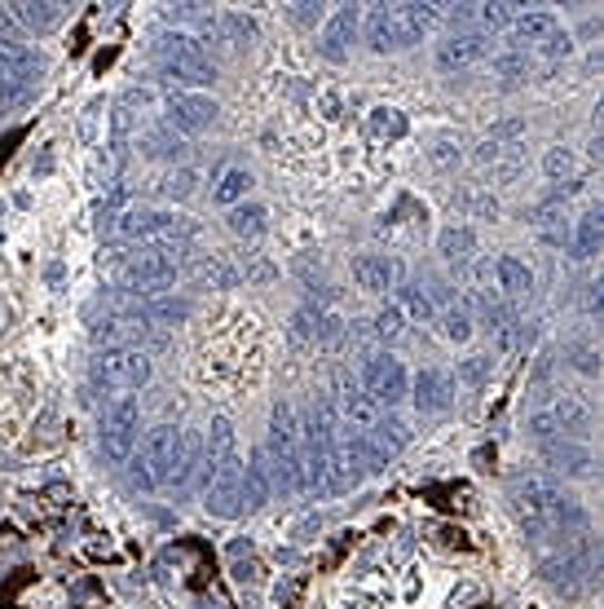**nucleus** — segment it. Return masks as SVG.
<instances>
[{"label": "nucleus", "mask_w": 604, "mask_h": 609, "mask_svg": "<svg viewBox=\"0 0 604 609\" xmlns=\"http://www.w3.org/2000/svg\"><path fill=\"white\" fill-rule=\"evenodd\" d=\"M247 190H251V173L239 168V164H226V168L212 177V204H221V208L247 204Z\"/></svg>", "instance_id": "obj_24"}, {"label": "nucleus", "mask_w": 604, "mask_h": 609, "mask_svg": "<svg viewBox=\"0 0 604 609\" xmlns=\"http://www.w3.org/2000/svg\"><path fill=\"white\" fill-rule=\"evenodd\" d=\"M221 31H226V36H230V40L242 49V45L256 36V22H251V18H242V13H226V18H221Z\"/></svg>", "instance_id": "obj_43"}, {"label": "nucleus", "mask_w": 604, "mask_h": 609, "mask_svg": "<svg viewBox=\"0 0 604 609\" xmlns=\"http://www.w3.org/2000/svg\"><path fill=\"white\" fill-rule=\"evenodd\" d=\"M525 429H529V438L538 442V446H547V442H561L565 433H561V424H556V415L547 411V406H538V411H529V420H525Z\"/></svg>", "instance_id": "obj_38"}, {"label": "nucleus", "mask_w": 604, "mask_h": 609, "mask_svg": "<svg viewBox=\"0 0 604 609\" xmlns=\"http://www.w3.org/2000/svg\"><path fill=\"white\" fill-rule=\"evenodd\" d=\"M516 9H521V4H498V0H489V4H473V22H482V27H489V31H507L512 18H516Z\"/></svg>", "instance_id": "obj_37"}, {"label": "nucleus", "mask_w": 604, "mask_h": 609, "mask_svg": "<svg viewBox=\"0 0 604 609\" xmlns=\"http://www.w3.org/2000/svg\"><path fill=\"white\" fill-rule=\"evenodd\" d=\"M410 393H415V411H419V415H442V411L455 402V380H450L446 371H437V366H424V371L415 375Z\"/></svg>", "instance_id": "obj_16"}, {"label": "nucleus", "mask_w": 604, "mask_h": 609, "mask_svg": "<svg viewBox=\"0 0 604 609\" xmlns=\"http://www.w3.org/2000/svg\"><path fill=\"white\" fill-rule=\"evenodd\" d=\"M269 494H274L269 460H265V451H251V460H247V469H242V503H247V508H265Z\"/></svg>", "instance_id": "obj_22"}, {"label": "nucleus", "mask_w": 604, "mask_h": 609, "mask_svg": "<svg viewBox=\"0 0 604 609\" xmlns=\"http://www.w3.org/2000/svg\"><path fill=\"white\" fill-rule=\"evenodd\" d=\"M529 67H534V58L521 53V49H503V53H494V76H498V80H525Z\"/></svg>", "instance_id": "obj_36"}, {"label": "nucleus", "mask_w": 604, "mask_h": 609, "mask_svg": "<svg viewBox=\"0 0 604 609\" xmlns=\"http://www.w3.org/2000/svg\"><path fill=\"white\" fill-rule=\"evenodd\" d=\"M485 53H489L485 31H455V36H446V40L437 45L433 62H437L442 76H459V71H473Z\"/></svg>", "instance_id": "obj_13"}, {"label": "nucleus", "mask_w": 604, "mask_h": 609, "mask_svg": "<svg viewBox=\"0 0 604 609\" xmlns=\"http://www.w3.org/2000/svg\"><path fill=\"white\" fill-rule=\"evenodd\" d=\"M155 62H159V76L168 85H177L181 94L208 89L217 80V67L208 62L199 36H190V31H159L155 36Z\"/></svg>", "instance_id": "obj_3"}, {"label": "nucleus", "mask_w": 604, "mask_h": 609, "mask_svg": "<svg viewBox=\"0 0 604 609\" xmlns=\"http://www.w3.org/2000/svg\"><path fill=\"white\" fill-rule=\"evenodd\" d=\"M137 433H141V406L137 397H116L102 415V455L111 464H128L137 451Z\"/></svg>", "instance_id": "obj_8"}, {"label": "nucleus", "mask_w": 604, "mask_h": 609, "mask_svg": "<svg viewBox=\"0 0 604 609\" xmlns=\"http://www.w3.org/2000/svg\"><path fill=\"white\" fill-rule=\"evenodd\" d=\"M230 230L239 235V239H256L260 230H265V208L260 204H239V208H230Z\"/></svg>", "instance_id": "obj_35"}, {"label": "nucleus", "mask_w": 604, "mask_h": 609, "mask_svg": "<svg viewBox=\"0 0 604 609\" xmlns=\"http://www.w3.org/2000/svg\"><path fill=\"white\" fill-rule=\"evenodd\" d=\"M583 305H587V314H601V287H596V283L583 287Z\"/></svg>", "instance_id": "obj_47"}, {"label": "nucleus", "mask_w": 604, "mask_h": 609, "mask_svg": "<svg viewBox=\"0 0 604 609\" xmlns=\"http://www.w3.org/2000/svg\"><path fill=\"white\" fill-rule=\"evenodd\" d=\"M375 336H379L384 345H397V341L406 336V314H402L397 305L379 310V314H375Z\"/></svg>", "instance_id": "obj_39"}, {"label": "nucleus", "mask_w": 604, "mask_h": 609, "mask_svg": "<svg viewBox=\"0 0 604 609\" xmlns=\"http://www.w3.org/2000/svg\"><path fill=\"white\" fill-rule=\"evenodd\" d=\"M190 186H195V177L181 168V173H168L159 190H164V195H172V199H186V195H190Z\"/></svg>", "instance_id": "obj_44"}, {"label": "nucleus", "mask_w": 604, "mask_h": 609, "mask_svg": "<svg viewBox=\"0 0 604 609\" xmlns=\"http://www.w3.org/2000/svg\"><path fill=\"white\" fill-rule=\"evenodd\" d=\"M538 574H543V583H552V588H578V583H587L592 574H596V548H592V539H570L556 557H547L543 566H538Z\"/></svg>", "instance_id": "obj_10"}, {"label": "nucleus", "mask_w": 604, "mask_h": 609, "mask_svg": "<svg viewBox=\"0 0 604 609\" xmlns=\"http://www.w3.org/2000/svg\"><path fill=\"white\" fill-rule=\"evenodd\" d=\"M181 438H186V433H181V429H172V424L150 429L141 460H146V469H150L155 487H168V482H172V473H177V455H181Z\"/></svg>", "instance_id": "obj_14"}, {"label": "nucleus", "mask_w": 604, "mask_h": 609, "mask_svg": "<svg viewBox=\"0 0 604 609\" xmlns=\"http://www.w3.org/2000/svg\"><path fill=\"white\" fill-rule=\"evenodd\" d=\"M570 358H574L578 371H587V375H596V371H601V354H596L592 345H570Z\"/></svg>", "instance_id": "obj_45"}, {"label": "nucleus", "mask_w": 604, "mask_h": 609, "mask_svg": "<svg viewBox=\"0 0 604 609\" xmlns=\"http://www.w3.org/2000/svg\"><path fill=\"white\" fill-rule=\"evenodd\" d=\"M570 252H574V261H592L601 252V208L578 217V226L570 230Z\"/></svg>", "instance_id": "obj_28"}, {"label": "nucleus", "mask_w": 604, "mask_h": 609, "mask_svg": "<svg viewBox=\"0 0 604 609\" xmlns=\"http://www.w3.org/2000/svg\"><path fill=\"white\" fill-rule=\"evenodd\" d=\"M0 67H4V71H13L18 80L36 85V80L44 76V53H40L36 45H22V40L0 36Z\"/></svg>", "instance_id": "obj_19"}, {"label": "nucleus", "mask_w": 604, "mask_h": 609, "mask_svg": "<svg viewBox=\"0 0 604 609\" xmlns=\"http://www.w3.org/2000/svg\"><path fill=\"white\" fill-rule=\"evenodd\" d=\"M150 354L146 350H102L93 363H89V380L93 389H107V393H132L141 384H150Z\"/></svg>", "instance_id": "obj_7"}, {"label": "nucleus", "mask_w": 604, "mask_h": 609, "mask_svg": "<svg viewBox=\"0 0 604 609\" xmlns=\"http://www.w3.org/2000/svg\"><path fill=\"white\" fill-rule=\"evenodd\" d=\"M331 411H336L340 429H349V433H370V429L384 420V406L366 393L363 380H354V375H340L336 397H331Z\"/></svg>", "instance_id": "obj_11"}, {"label": "nucleus", "mask_w": 604, "mask_h": 609, "mask_svg": "<svg viewBox=\"0 0 604 609\" xmlns=\"http://www.w3.org/2000/svg\"><path fill=\"white\" fill-rule=\"evenodd\" d=\"M437 247H442V256H446L450 265H468V261L477 256V235H473L468 226H446Z\"/></svg>", "instance_id": "obj_30"}, {"label": "nucleus", "mask_w": 604, "mask_h": 609, "mask_svg": "<svg viewBox=\"0 0 604 609\" xmlns=\"http://www.w3.org/2000/svg\"><path fill=\"white\" fill-rule=\"evenodd\" d=\"M534 230H538V239L552 247H570V222H565V199H543L538 208H534Z\"/></svg>", "instance_id": "obj_20"}, {"label": "nucleus", "mask_w": 604, "mask_h": 609, "mask_svg": "<svg viewBox=\"0 0 604 609\" xmlns=\"http://www.w3.org/2000/svg\"><path fill=\"white\" fill-rule=\"evenodd\" d=\"M437 318H442V336H446L450 345H464V341L473 336V305H468V301H455V305L442 310Z\"/></svg>", "instance_id": "obj_32"}, {"label": "nucleus", "mask_w": 604, "mask_h": 609, "mask_svg": "<svg viewBox=\"0 0 604 609\" xmlns=\"http://www.w3.org/2000/svg\"><path fill=\"white\" fill-rule=\"evenodd\" d=\"M31 94H36V85H27V80H18L13 71H4V67H0V111L22 107Z\"/></svg>", "instance_id": "obj_40"}, {"label": "nucleus", "mask_w": 604, "mask_h": 609, "mask_svg": "<svg viewBox=\"0 0 604 609\" xmlns=\"http://www.w3.org/2000/svg\"><path fill=\"white\" fill-rule=\"evenodd\" d=\"M358 380H363V389L379 402V406H402L406 397H410V375H406V366L397 363L393 354H366L363 358V371H358Z\"/></svg>", "instance_id": "obj_9"}, {"label": "nucleus", "mask_w": 604, "mask_h": 609, "mask_svg": "<svg viewBox=\"0 0 604 609\" xmlns=\"http://www.w3.org/2000/svg\"><path fill=\"white\" fill-rule=\"evenodd\" d=\"M543 173H547L552 181H565V177H574V150H565V146H552V150L543 155Z\"/></svg>", "instance_id": "obj_41"}, {"label": "nucleus", "mask_w": 604, "mask_h": 609, "mask_svg": "<svg viewBox=\"0 0 604 609\" xmlns=\"http://www.w3.org/2000/svg\"><path fill=\"white\" fill-rule=\"evenodd\" d=\"M561 499H565L561 487L552 478H543V473H521V478L507 482V503L521 517V525H525L529 539L552 534V512H556Z\"/></svg>", "instance_id": "obj_4"}, {"label": "nucleus", "mask_w": 604, "mask_h": 609, "mask_svg": "<svg viewBox=\"0 0 604 609\" xmlns=\"http://www.w3.org/2000/svg\"><path fill=\"white\" fill-rule=\"evenodd\" d=\"M18 22H13V9L9 4H0V31H13Z\"/></svg>", "instance_id": "obj_48"}, {"label": "nucleus", "mask_w": 604, "mask_h": 609, "mask_svg": "<svg viewBox=\"0 0 604 609\" xmlns=\"http://www.w3.org/2000/svg\"><path fill=\"white\" fill-rule=\"evenodd\" d=\"M318 9H323V4H314V0H305V4H287V13H291V22H300V27H309V22H318Z\"/></svg>", "instance_id": "obj_46"}, {"label": "nucleus", "mask_w": 604, "mask_h": 609, "mask_svg": "<svg viewBox=\"0 0 604 609\" xmlns=\"http://www.w3.org/2000/svg\"><path fill=\"white\" fill-rule=\"evenodd\" d=\"M204 487H208L204 499L212 517H235L242 508V460L235 451L230 420H212V442L204 455Z\"/></svg>", "instance_id": "obj_1"}, {"label": "nucleus", "mask_w": 604, "mask_h": 609, "mask_svg": "<svg viewBox=\"0 0 604 609\" xmlns=\"http://www.w3.org/2000/svg\"><path fill=\"white\" fill-rule=\"evenodd\" d=\"M556 31H561V22H556L552 13H543V9H534V13H516V18H512V27H507V36H512V45H507V49L534 53V49H543Z\"/></svg>", "instance_id": "obj_17"}, {"label": "nucleus", "mask_w": 604, "mask_h": 609, "mask_svg": "<svg viewBox=\"0 0 604 609\" xmlns=\"http://www.w3.org/2000/svg\"><path fill=\"white\" fill-rule=\"evenodd\" d=\"M366 128H370L375 141H397V137H406V116L397 107H375Z\"/></svg>", "instance_id": "obj_34"}, {"label": "nucleus", "mask_w": 604, "mask_h": 609, "mask_svg": "<svg viewBox=\"0 0 604 609\" xmlns=\"http://www.w3.org/2000/svg\"><path fill=\"white\" fill-rule=\"evenodd\" d=\"M494 274H498V287H503L507 296H529V292H534V274H529V265L516 261V256H498Z\"/></svg>", "instance_id": "obj_29"}, {"label": "nucleus", "mask_w": 604, "mask_h": 609, "mask_svg": "<svg viewBox=\"0 0 604 609\" xmlns=\"http://www.w3.org/2000/svg\"><path fill=\"white\" fill-rule=\"evenodd\" d=\"M354 283L370 292V296H384V292H393V283H397V265L388 261V256H358L354 261Z\"/></svg>", "instance_id": "obj_21"}, {"label": "nucleus", "mask_w": 604, "mask_h": 609, "mask_svg": "<svg viewBox=\"0 0 604 609\" xmlns=\"http://www.w3.org/2000/svg\"><path fill=\"white\" fill-rule=\"evenodd\" d=\"M358 27H363L358 9H354V4H340V9L327 18L323 36H318V53H323L327 62H345V58H349V49H354V36H358Z\"/></svg>", "instance_id": "obj_15"}, {"label": "nucleus", "mask_w": 604, "mask_h": 609, "mask_svg": "<svg viewBox=\"0 0 604 609\" xmlns=\"http://www.w3.org/2000/svg\"><path fill=\"white\" fill-rule=\"evenodd\" d=\"M260 451H265V460H269L274 490H300V429H296L291 406H274L269 442H265Z\"/></svg>", "instance_id": "obj_5"}, {"label": "nucleus", "mask_w": 604, "mask_h": 609, "mask_svg": "<svg viewBox=\"0 0 604 609\" xmlns=\"http://www.w3.org/2000/svg\"><path fill=\"white\" fill-rule=\"evenodd\" d=\"M141 314H146V323H150L155 332H164V327H177V323H186L190 305L164 292V296H150V301H141Z\"/></svg>", "instance_id": "obj_27"}, {"label": "nucleus", "mask_w": 604, "mask_h": 609, "mask_svg": "<svg viewBox=\"0 0 604 609\" xmlns=\"http://www.w3.org/2000/svg\"><path fill=\"white\" fill-rule=\"evenodd\" d=\"M141 155H155V159H181L186 155V141H181V132H172L168 124L164 128H150V132H141Z\"/></svg>", "instance_id": "obj_31"}, {"label": "nucleus", "mask_w": 604, "mask_h": 609, "mask_svg": "<svg viewBox=\"0 0 604 609\" xmlns=\"http://www.w3.org/2000/svg\"><path fill=\"white\" fill-rule=\"evenodd\" d=\"M397 296H402V305H397L402 314H410V318H419V323L437 318V305H433V296L424 292V283H402Z\"/></svg>", "instance_id": "obj_33"}, {"label": "nucleus", "mask_w": 604, "mask_h": 609, "mask_svg": "<svg viewBox=\"0 0 604 609\" xmlns=\"http://www.w3.org/2000/svg\"><path fill=\"white\" fill-rule=\"evenodd\" d=\"M177 269H181V252L141 247L137 256H128L120 265V283L123 292H146V301H150V296H164L177 283Z\"/></svg>", "instance_id": "obj_6"}, {"label": "nucleus", "mask_w": 604, "mask_h": 609, "mask_svg": "<svg viewBox=\"0 0 604 609\" xmlns=\"http://www.w3.org/2000/svg\"><path fill=\"white\" fill-rule=\"evenodd\" d=\"M164 116H168V128H172V132L195 137V132L212 128V120H217V102L204 98V94H181V89H172L168 102H164Z\"/></svg>", "instance_id": "obj_12"}, {"label": "nucleus", "mask_w": 604, "mask_h": 609, "mask_svg": "<svg viewBox=\"0 0 604 609\" xmlns=\"http://www.w3.org/2000/svg\"><path fill=\"white\" fill-rule=\"evenodd\" d=\"M204 455H208L204 438H199V433H186V438H181V455H177V473H172L168 487H177V490L190 487V482L204 473Z\"/></svg>", "instance_id": "obj_26"}, {"label": "nucleus", "mask_w": 604, "mask_h": 609, "mask_svg": "<svg viewBox=\"0 0 604 609\" xmlns=\"http://www.w3.org/2000/svg\"><path fill=\"white\" fill-rule=\"evenodd\" d=\"M489 371H494V363H489L485 354H473V358L459 363V380H464L468 389H482L485 380H489Z\"/></svg>", "instance_id": "obj_42"}, {"label": "nucleus", "mask_w": 604, "mask_h": 609, "mask_svg": "<svg viewBox=\"0 0 604 609\" xmlns=\"http://www.w3.org/2000/svg\"><path fill=\"white\" fill-rule=\"evenodd\" d=\"M552 415H556V424H561V433L570 438V433H587L592 429V406H587V397H578V393H561L552 406H547Z\"/></svg>", "instance_id": "obj_25"}, {"label": "nucleus", "mask_w": 604, "mask_h": 609, "mask_svg": "<svg viewBox=\"0 0 604 609\" xmlns=\"http://www.w3.org/2000/svg\"><path fill=\"white\" fill-rule=\"evenodd\" d=\"M543 451V464L547 469H556V473H565V478H587L592 473V451L583 446V442H570V438H561V442H547V446H538Z\"/></svg>", "instance_id": "obj_18"}, {"label": "nucleus", "mask_w": 604, "mask_h": 609, "mask_svg": "<svg viewBox=\"0 0 604 609\" xmlns=\"http://www.w3.org/2000/svg\"><path fill=\"white\" fill-rule=\"evenodd\" d=\"M9 9H13V22L31 27V31H53L67 18V4H58V0H22V4H9Z\"/></svg>", "instance_id": "obj_23"}, {"label": "nucleus", "mask_w": 604, "mask_h": 609, "mask_svg": "<svg viewBox=\"0 0 604 609\" xmlns=\"http://www.w3.org/2000/svg\"><path fill=\"white\" fill-rule=\"evenodd\" d=\"M437 22V4H370L363 13V36L375 53H402L424 40V31Z\"/></svg>", "instance_id": "obj_2"}]
</instances>
